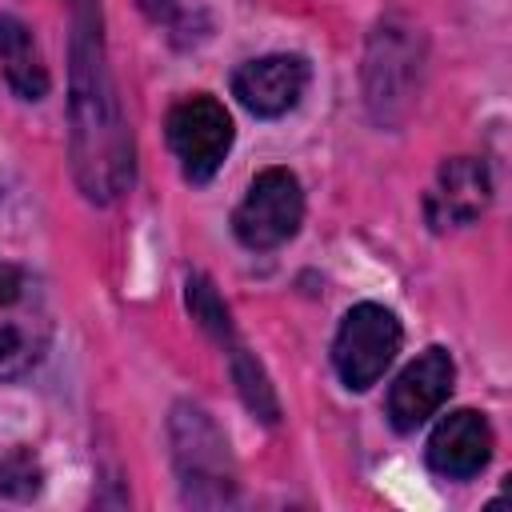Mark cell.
Instances as JSON below:
<instances>
[{
	"instance_id": "3",
	"label": "cell",
	"mask_w": 512,
	"mask_h": 512,
	"mask_svg": "<svg viewBox=\"0 0 512 512\" xmlns=\"http://www.w3.org/2000/svg\"><path fill=\"white\" fill-rule=\"evenodd\" d=\"M304 220V192L288 168H264L232 216V232L244 248L264 252L296 236Z\"/></svg>"
},
{
	"instance_id": "9",
	"label": "cell",
	"mask_w": 512,
	"mask_h": 512,
	"mask_svg": "<svg viewBox=\"0 0 512 512\" xmlns=\"http://www.w3.org/2000/svg\"><path fill=\"white\" fill-rule=\"evenodd\" d=\"M304 84L308 68L300 56H260L240 64L232 76V92L256 116H284L288 108H296Z\"/></svg>"
},
{
	"instance_id": "2",
	"label": "cell",
	"mask_w": 512,
	"mask_h": 512,
	"mask_svg": "<svg viewBox=\"0 0 512 512\" xmlns=\"http://www.w3.org/2000/svg\"><path fill=\"white\" fill-rule=\"evenodd\" d=\"M52 340V316L44 304L40 284L0 260V380H16L32 372Z\"/></svg>"
},
{
	"instance_id": "13",
	"label": "cell",
	"mask_w": 512,
	"mask_h": 512,
	"mask_svg": "<svg viewBox=\"0 0 512 512\" xmlns=\"http://www.w3.org/2000/svg\"><path fill=\"white\" fill-rule=\"evenodd\" d=\"M40 460L32 456V448H12L0 456V492L12 500H28L40 492Z\"/></svg>"
},
{
	"instance_id": "12",
	"label": "cell",
	"mask_w": 512,
	"mask_h": 512,
	"mask_svg": "<svg viewBox=\"0 0 512 512\" xmlns=\"http://www.w3.org/2000/svg\"><path fill=\"white\" fill-rule=\"evenodd\" d=\"M232 376H236V384H240V396H244V404H248V408L260 416V420L276 424L280 408H276L272 384L264 380L260 364H256L252 356H244V348H240V344H232Z\"/></svg>"
},
{
	"instance_id": "5",
	"label": "cell",
	"mask_w": 512,
	"mask_h": 512,
	"mask_svg": "<svg viewBox=\"0 0 512 512\" xmlns=\"http://www.w3.org/2000/svg\"><path fill=\"white\" fill-rule=\"evenodd\" d=\"M168 144L188 180H208L232 148V116L212 96H188L168 112Z\"/></svg>"
},
{
	"instance_id": "8",
	"label": "cell",
	"mask_w": 512,
	"mask_h": 512,
	"mask_svg": "<svg viewBox=\"0 0 512 512\" xmlns=\"http://www.w3.org/2000/svg\"><path fill=\"white\" fill-rule=\"evenodd\" d=\"M492 460V428L480 412L456 408L428 436V464L448 480H468Z\"/></svg>"
},
{
	"instance_id": "10",
	"label": "cell",
	"mask_w": 512,
	"mask_h": 512,
	"mask_svg": "<svg viewBox=\"0 0 512 512\" xmlns=\"http://www.w3.org/2000/svg\"><path fill=\"white\" fill-rule=\"evenodd\" d=\"M0 60H4V80L12 84L16 96L40 100L48 92V72L40 64L32 32L16 16H0Z\"/></svg>"
},
{
	"instance_id": "7",
	"label": "cell",
	"mask_w": 512,
	"mask_h": 512,
	"mask_svg": "<svg viewBox=\"0 0 512 512\" xmlns=\"http://www.w3.org/2000/svg\"><path fill=\"white\" fill-rule=\"evenodd\" d=\"M452 356L444 348H428L420 352L392 384L388 392V420L396 432H416L452 392Z\"/></svg>"
},
{
	"instance_id": "4",
	"label": "cell",
	"mask_w": 512,
	"mask_h": 512,
	"mask_svg": "<svg viewBox=\"0 0 512 512\" xmlns=\"http://www.w3.org/2000/svg\"><path fill=\"white\" fill-rule=\"evenodd\" d=\"M400 352V324L388 308L380 304H356L332 344V364L340 372V380L356 392L372 388L384 368L392 364V356Z\"/></svg>"
},
{
	"instance_id": "6",
	"label": "cell",
	"mask_w": 512,
	"mask_h": 512,
	"mask_svg": "<svg viewBox=\"0 0 512 512\" xmlns=\"http://www.w3.org/2000/svg\"><path fill=\"white\" fill-rule=\"evenodd\" d=\"M492 200V176L484 168V160L476 156H456V160H444L428 196H424V212H428V224L436 232L444 228H460V224H472Z\"/></svg>"
},
{
	"instance_id": "1",
	"label": "cell",
	"mask_w": 512,
	"mask_h": 512,
	"mask_svg": "<svg viewBox=\"0 0 512 512\" xmlns=\"http://www.w3.org/2000/svg\"><path fill=\"white\" fill-rule=\"evenodd\" d=\"M72 144H76V176L92 200H112L132 180V144L124 120L116 112V96L108 88L100 64V40L88 44V28L76 40V76H72Z\"/></svg>"
},
{
	"instance_id": "11",
	"label": "cell",
	"mask_w": 512,
	"mask_h": 512,
	"mask_svg": "<svg viewBox=\"0 0 512 512\" xmlns=\"http://www.w3.org/2000/svg\"><path fill=\"white\" fill-rule=\"evenodd\" d=\"M188 312H192V320H200V328H204L212 340H220V344H228V348L236 344L232 316H228L224 300L216 296L212 280H204V276H192V280H188Z\"/></svg>"
}]
</instances>
